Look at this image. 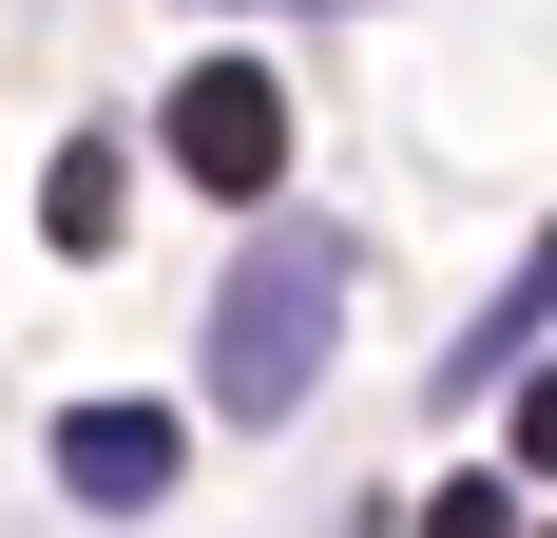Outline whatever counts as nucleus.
I'll return each instance as SVG.
<instances>
[{"label":"nucleus","mask_w":557,"mask_h":538,"mask_svg":"<svg viewBox=\"0 0 557 538\" xmlns=\"http://www.w3.org/2000/svg\"><path fill=\"white\" fill-rule=\"evenodd\" d=\"M423 538H519V481H443V500H423Z\"/></svg>","instance_id":"obj_6"},{"label":"nucleus","mask_w":557,"mask_h":538,"mask_svg":"<svg viewBox=\"0 0 557 538\" xmlns=\"http://www.w3.org/2000/svg\"><path fill=\"white\" fill-rule=\"evenodd\" d=\"M500 404H519V462H539V481H557V366H519Z\"/></svg>","instance_id":"obj_7"},{"label":"nucleus","mask_w":557,"mask_h":538,"mask_svg":"<svg viewBox=\"0 0 557 538\" xmlns=\"http://www.w3.org/2000/svg\"><path fill=\"white\" fill-rule=\"evenodd\" d=\"M154 135H173V173H193V193H231V212H250V193L288 173V77H270V58H193Z\"/></svg>","instance_id":"obj_2"},{"label":"nucleus","mask_w":557,"mask_h":538,"mask_svg":"<svg viewBox=\"0 0 557 538\" xmlns=\"http://www.w3.org/2000/svg\"><path fill=\"white\" fill-rule=\"evenodd\" d=\"M539 327H557V231L519 250V289H500V308H481V327L443 346V404H481V384H519V366H539Z\"/></svg>","instance_id":"obj_4"},{"label":"nucleus","mask_w":557,"mask_h":538,"mask_svg":"<svg viewBox=\"0 0 557 538\" xmlns=\"http://www.w3.org/2000/svg\"><path fill=\"white\" fill-rule=\"evenodd\" d=\"M327 327H346V250L327 231H270V250L212 289V404L231 424H288L327 384Z\"/></svg>","instance_id":"obj_1"},{"label":"nucleus","mask_w":557,"mask_h":538,"mask_svg":"<svg viewBox=\"0 0 557 538\" xmlns=\"http://www.w3.org/2000/svg\"><path fill=\"white\" fill-rule=\"evenodd\" d=\"M58 481L97 500V519L173 500V404H58Z\"/></svg>","instance_id":"obj_3"},{"label":"nucleus","mask_w":557,"mask_h":538,"mask_svg":"<svg viewBox=\"0 0 557 538\" xmlns=\"http://www.w3.org/2000/svg\"><path fill=\"white\" fill-rule=\"evenodd\" d=\"M115 212H135V155H115V135H77V155L39 173V231H58V250H115Z\"/></svg>","instance_id":"obj_5"}]
</instances>
